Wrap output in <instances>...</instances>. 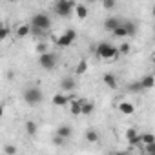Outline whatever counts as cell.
I'll use <instances>...</instances> for the list:
<instances>
[{
	"label": "cell",
	"instance_id": "7402d4cb",
	"mask_svg": "<svg viewBox=\"0 0 155 155\" xmlns=\"http://www.w3.org/2000/svg\"><path fill=\"white\" fill-rule=\"evenodd\" d=\"M140 142H142L144 146H148V144H155V137H153L151 133H142V135H140Z\"/></svg>",
	"mask_w": 155,
	"mask_h": 155
},
{
	"label": "cell",
	"instance_id": "7c38bea8",
	"mask_svg": "<svg viewBox=\"0 0 155 155\" xmlns=\"http://www.w3.org/2000/svg\"><path fill=\"white\" fill-rule=\"evenodd\" d=\"M102 81H104V84H106L108 88H111V90H117V88H119V82H117V77H115L113 73H104V77H102Z\"/></svg>",
	"mask_w": 155,
	"mask_h": 155
},
{
	"label": "cell",
	"instance_id": "484cf974",
	"mask_svg": "<svg viewBox=\"0 0 155 155\" xmlns=\"http://www.w3.org/2000/svg\"><path fill=\"white\" fill-rule=\"evenodd\" d=\"M137 135H139V133H137V130H135V128H128V130H126V139H128V140L135 139Z\"/></svg>",
	"mask_w": 155,
	"mask_h": 155
},
{
	"label": "cell",
	"instance_id": "836d02e7",
	"mask_svg": "<svg viewBox=\"0 0 155 155\" xmlns=\"http://www.w3.org/2000/svg\"><path fill=\"white\" fill-rule=\"evenodd\" d=\"M4 117V106H0V119Z\"/></svg>",
	"mask_w": 155,
	"mask_h": 155
},
{
	"label": "cell",
	"instance_id": "8fae6325",
	"mask_svg": "<svg viewBox=\"0 0 155 155\" xmlns=\"http://www.w3.org/2000/svg\"><path fill=\"white\" fill-rule=\"evenodd\" d=\"M73 97L71 95H66V93H57L55 97H53V104L55 106H66V104H69V101H71Z\"/></svg>",
	"mask_w": 155,
	"mask_h": 155
},
{
	"label": "cell",
	"instance_id": "44dd1931",
	"mask_svg": "<svg viewBox=\"0 0 155 155\" xmlns=\"http://www.w3.org/2000/svg\"><path fill=\"white\" fill-rule=\"evenodd\" d=\"M29 33H31L29 24H20V26L17 28V35H18V37H28Z\"/></svg>",
	"mask_w": 155,
	"mask_h": 155
},
{
	"label": "cell",
	"instance_id": "30bf717a",
	"mask_svg": "<svg viewBox=\"0 0 155 155\" xmlns=\"http://www.w3.org/2000/svg\"><path fill=\"white\" fill-rule=\"evenodd\" d=\"M71 133H73V130H71V126H68V124L58 126V128H57V131H55V135H57V137H60V139H64V140H68V139L71 137Z\"/></svg>",
	"mask_w": 155,
	"mask_h": 155
},
{
	"label": "cell",
	"instance_id": "ffe728a7",
	"mask_svg": "<svg viewBox=\"0 0 155 155\" xmlns=\"http://www.w3.org/2000/svg\"><path fill=\"white\" fill-rule=\"evenodd\" d=\"M86 71H88V60H86V58H82L79 64H77V69H75V73H77V75H84Z\"/></svg>",
	"mask_w": 155,
	"mask_h": 155
},
{
	"label": "cell",
	"instance_id": "d6986e66",
	"mask_svg": "<svg viewBox=\"0 0 155 155\" xmlns=\"http://www.w3.org/2000/svg\"><path fill=\"white\" fill-rule=\"evenodd\" d=\"M93 110H95V104L91 101H84L82 102V115H91Z\"/></svg>",
	"mask_w": 155,
	"mask_h": 155
},
{
	"label": "cell",
	"instance_id": "ba28073f",
	"mask_svg": "<svg viewBox=\"0 0 155 155\" xmlns=\"http://www.w3.org/2000/svg\"><path fill=\"white\" fill-rule=\"evenodd\" d=\"M60 90L64 93H71L77 90V81L73 79V77H62V81H60Z\"/></svg>",
	"mask_w": 155,
	"mask_h": 155
},
{
	"label": "cell",
	"instance_id": "5bb4252c",
	"mask_svg": "<svg viewBox=\"0 0 155 155\" xmlns=\"http://www.w3.org/2000/svg\"><path fill=\"white\" fill-rule=\"evenodd\" d=\"M153 75H146V77H142V79L139 81V84H140V90H151L153 88Z\"/></svg>",
	"mask_w": 155,
	"mask_h": 155
},
{
	"label": "cell",
	"instance_id": "4316f807",
	"mask_svg": "<svg viewBox=\"0 0 155 155\" xmlns=\"http://www.w3.org/2000/svg\"><path fill=\"white\" fill-rule=\"evenodd\" d=\"M37 53H38V55H44V53H48V44H44V42L37 44Z\"/></svg>",
	"mask_w": 155,
	"mask_h": 155
},
{
	"label": "cell",
	"instance_id": "277c9868",
	"mask_svg": "<svg viewBox=\"0 0 155 155\" xmlns=\"http://www.w3.org/2000/svg\"><path fill=\"white\" fill-rule=\"evenodd\" d=\"M97 55L101 58H106V60H117L119 58V53H117V48L110 42H101L97 46Z\"/></svg>",
	"mask_w": 155,
	"mask_h": 155
},
{
	"label": "cell",
	"instance_id": "52a82bcc",
	"mask_svg": "<svg viewBox=\"0 0 155 155\" xmlns=\"http://www.w3.org/2000/svg\"><path fill=\"white\" fill-rule=\"evenodd\" d=\"M38 64L44 68V69H53L57 66V55L53 53H44V55H38Z\"/></svg>",
	"mask_w": 155,
	"mask_h": 155
},
{
	"label": "cell",
	"instance_id": "cb8c5ba5",
	"mask_svg": "<svg viewBox=\"0 0 155 155\" xmlns=\"http://www.w3.org/2000/svg\"><path fill=\"white\" fill-rule=\"evenodd\" d=\"M4 153L6 155H17V146L15 144H6L4 146Z\"/></svg>",
	"mask_w": 155,
	"mask_h": 155
},
{
	"label": "cell",
	"instance_id": "3957f363",
	"mask_svg": "<svg viewBox=\"0 0 155 155\" xmlns=\"http://www.w3.org/2000/svg\"><path fill=\"white\" fill-rule=\"evenodd\" d=\"M137 33V24L131 22V20H120V24L117 26V29L113 31L115 37L119 38H124V37H133Z\"/></svg>",
	"mask_w": 155,
	"mask_h": 155
},
{
	"label": "cell",
	"instance_id": "1f68e13d",
	"mask_svg": "<svg viewBox=\"0 0 155 155\" xmlns=\"http://www.w3.org/2000/svg\"><path fill=\"white\" fill-rule=\"evenodd\" d=\"M146 151H148L150 155H153V153H155V144H148V146H146Z\"/></svg>",
	"mask_w": 155,
	"mask_h": 155
},
{
	"label": "cell",
	"instance_id": "9a60e30c",
	"mask_svg": "<svg viewBox=\"0 0 155 155\" xmlns=\"http://www.w3.org/2000/svg\"><path fill=\"white\" fill-rule=\"evenodd\" d=\"M24 128H26V133H28L29 137H35V135H37V131H38V124H37L35 120H28Z\"/></svg>",
	"mask_w": 155,
	"mask_h": 155
},
{
	"label": "cell",
	"instance_id": "7a4b0ae2",
	"mask_svg": "<svg viewBox=\"0 0 155 155\" xmlns=\"http://www.w3.org/2000/svg\"><path fill=\"white\" fill-rule=\"evenodd\" d=\"M49 26H51V18H49L46 13H37V15L31 17V24H29L31 31H38V33H42V31H48Z\"/></svg>",
	"mask_w": 155,
	"mask_h": 155
},
{
	"label": "cell",
	"instance_id": "4dcf8cb0",
	"mask_svg": "<svg viewBox=\"0 0 155 155\" xmlns=\"http://www.w3.org/2000/svg\"><path fill=\"white\" fill-rule=\"evenodd\" d=\"M64 142H66V140H64V139H60V137H57V135H55V137H53V144H55V146H62V144H64Z\"/></svg>",
	"mask_w": 155,
	"mask_h": 155
},
{
	"label": "cell",
	"instance_id": "603a6c76",
	"mask_svg": "<svg viewBox=\"0 0 155 155\" xmlns=\"http://www.w3.org/2000/svg\"><path fill=\"white\" fill-rule=\"evenodd\" d=\"M9 33H11V29H9L8 26H2V24H0V42L6 40V38L9 37Z\"/></svg>",
	"mask_w": 155,
	"mask_h": 155
},
{
	"label": "cell",
	"instance_id": "2e32d148",
	"mask_svg": "<svg viewBox=\"0 0 155 155\" xmlns=\"http://www.w3.org/2000/svg\"><path fill=\"white\" fill-rule=\"evenodd\" d=\"M75 13H77V17L79 18H86L88 17V6H84V4H75Z\"/></svg>",
	"mask_w": 155,
	"mask_h": 155
},
{
	"label": "cell",
	"instance_id": "8992f818",
	"mask_svg": "<svg viewBox=\"0 0 155 155\" xmlns=\"http://www.w3.org/2000/svg\"><path fill=\"white\" fill-rule=\"evenodd\" d=\"M75 38H77V31H75V29H66L60 37H55L53 40H55V44H57L58 48H68V46L73 44Z\"/></svg>",
	"mask_w": 155,
	"mask_h": 155
},
{
	"label": "cell",
	"instance_id": "6da1fadb",
	"mask_svg": "<svg viewBox=\"0 0 155 155\" xmlns=\"http://www.w3.org/2000/svg\"><path fill=\"white\" fill-rule=\"evenodd\" d=\"M22 97H24V102L29 104V106H37V104H40V102L44 101V93H42V90H40L38 86H29V88H26L24 93H22Z\"/></svg>",
	"mask_w": 155,
	"mask_h": 155
},
{
	"label": "cell",
	"instance_id": "d4e9b609",
	"mask_svg": "<svg viewBox=\"0 0 155 155\" xmlns=\"http://www.w3.org/2000/svg\"><path fill=\"white\" fill-rule=\"evenodd\" d=\"M117 53H119V55H128V53H130V44H126V42L120 44V48L117 49Z\"/></svg>",
	"mask_w": 155,
	"mask_h": 155
},
{
	"label": "cell",
	"instance_id": "4fadbf2b",
	"mask_svg": "<svg viewBox=\"0 0 155 155\" xmlns=\"http://www.w3.org/2000/svg\"><path fill=\"white\" fill-rule=\"evenodd\" d=\"M119 24H120V18H115V17H108V18L104 20V28H106L108 31H111V33L117 29Z\"/></svg>",
	"mask_w": 155,
	"mask_h": 155
},
{
	"label": "cell",
	"instance_id": "83f0119b",
	"mask_svg": "<svg viewBox=\"0 0 155 155\" xmlns=\"http://www.w3.org/2000/svg\"><path fill=\"white\" fill-rule=\"evenodd\" d=\"M128 142H130V146H131V148H139V144L142 146V142H140V133H139V135H137L135 139H131V140H128Z\"/></svg>",
	"mask_w": 155,
	"mask_h": 155
},
{
	"label": "cell",
	"instance_id": "f1b7e54d",
	"mask_svg": "<svg viewBox=\"0 0 155 155\" xmlns=\"http://www.w3.org/2000/svg\"><path fill=\"white\" fill-rule=\"evenodd\" d=\"M128 90H130V91H133V93L140 91V84H139V81H137V82H131V84L128 86Z\"/></svg>",
	"mask_w": 155,
	"mask_h": 155
},
{
	"label": "cell",
	"instance_id": "9c48e42d",
	"mask_svg": "<svg viewBox=\"0 0 155 155\" xmlns=\"http://www.w3.org/2000/svg\"><path fill=\"white\" fill-rule=\"evenodd\" d=\"M82 99H71L69 101V111L71 115H82Z\"/></svg>",
	"mask_w": 155,
	"mask_h": 155
},
{
	"label": "cell",
	"instance_id": "ac0fdd59",
	"mask_svg": "<svg viewBox=\"0 0 155 155\" xmlns=\"http://www.w3.org/2000/svg\"><path fill=\"white\" fill-rule=\"evenodd\" d=\"M86 140H88V142H99V140H101L99 131H97V130H93V128H90V130L86 131Z\"/></svg>",
	"mask_w": 155,
	"mask_h": 155
},
{
	"label": "cell",
	"instance_id": "d6a6232c",
	"mask_svg": "<svg viewBox=\"0 0 155 155\" xmlns=\"http://www.w3.org/2000/svg\"><path fill=\"white\" fill-rule=\"evenodd\" d=\"M111 155H130V153L128 151H113Z\"/></svg>",
	"mask_w": 155,
	"mask_h": 155
},
{
	"label": "cell",
	"instance_id": "f546056e",
	"mask_svg": "<svg viewBox=\"0 0 155 155\" xmlns=\"http://www.w3.org/2000/svg\"><path fill=\"white\" fill-rule=\"evenodd\" d=\"M102 6H104V9H113L115 8V0H104Z\"/></svg>",
	"mask_w": 155,
	"mask_h": 155
},
{
	"label": "cell",
	"instance_id": "5b68a950",
	"mask_svg": "<svg viewBox=\"0 0 155 155\" xmlns=\"http://www.w3.org/2000/svg\"><path fill=\"white\" fill-rule=\"evenodd\" d=\"M73 8H75V2L71 0H58V2L53 4V11L60 17V18H66L73 13Z\"/></svg>",
	"mask_w": 155,
	"mask_h": 155
},
{
	"label": "cell",
	"instance_id": "e0dca14e",
	"mask_svg": "<svg viewBox=\"0 0 155 155\" xmlns=\"http://www.w3.org/2000/svg\"><path fill=\"white\" fill-rule=\"evenodd\" d=\"M119 110H120V113H124V115H131V113L135 111V106H133L131 102H120V104H119Z\"/></svg>",
	"mask_w": 155,
	"mask_h": 155
}]
</instances>
